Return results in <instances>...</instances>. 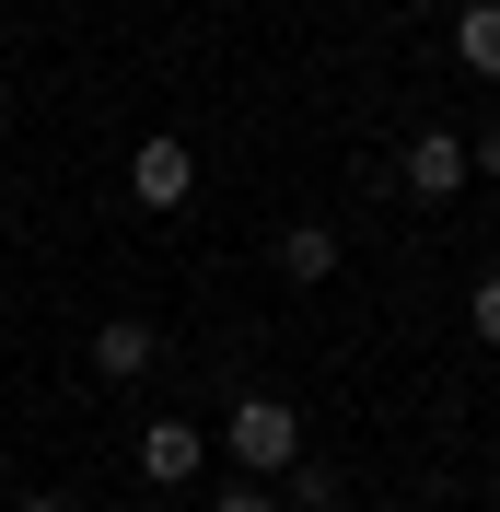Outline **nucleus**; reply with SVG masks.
Here are the masks:
<instances>
[{
	"instance_id": "12",
	"label": "nucleus",
	"mask_w": 500,
	"mask_h": 512,
	"mask_svg": "<svg viewBox=\"0 0 500 512\" xmlns=\"http://www.w3.org/2000/svg\"><path fill=\"white\" fill-rule=\"evenodd\" d=\"M466 163H489V175H500V128H489V140H477V152H466Z\"/></svg>"
},
{
	"instance_id": "1",
	"label": "nucleus",
	"mask_w": 500,
	"mask_h": 512,
	"mask_svg": "<svg viewBox=\"0 0 500 512\" xmlns=\"http://www.w3.org/2000/svg\"><path fill=\"white\" fill-rule=\"evenodd\" d=\"M233 454H245V478H280L291 454H303V408H280V396H233Z\"/></svg>"
},
{
	"instance_id": "8",
	"label": "nucleus",
	"mask_w": 500,
	"mask_h": 512,
	"mask_svg": "<svg viewBox=\"0 0 500 512\" xmlns=\"http://www.w3.org/2000/svg\"><path fill=\"white\" fill-rule=\"evenodd\" d=\"M280 512H338V478H326V466H291V501Z\"/></svg>"
},
{
	"instance_id": "10",
	"label": "nucleus",
	"mask_w": 500,
	"mask_h": 512,
	"mask_svg": "<svg viewBox=\"0 0 500 512\" xmlns=\"http://www.w3.org/2000/svg\"><path fill=\"white\" fill-rule=\"evenodd\" d=\"M210 512H280V489H268V478H245V489H221Z\"/></svg>"
},
{
	"instance_id": "5",
	"label": "nucleus",
	"mask_w": 500,
	"mask_h": 512,
	"mask_svg": "<svg viewBox=\"0 0 500 512\" xmlns=\"http://www.w3.org/2000/svg\"><path fill=\"white\" fill-rule=\"evenodd\" d=\"M94 373L105 384H140V373H152V326H140V315H105L94 326Z\"/></svg>"
},
{
	"instance_id": "9",
	"label": "nucleus",
	"mask_w": 500,
	"mask_h": 512,
	"mask_svg": "<svg viewBox=\"0 0 500 512\" xmlns=\"http://www.w3.org/2000/svg\"><path fill=\"white\" fill-rule=\"evenodd\" d=\"M466 326H477V338L500 350V280H477V291H466Z\"/></svg>"
},
{
	"instance_id": "3",
	"label": "nucleus",
	"mask_w": 500,
	"mask_h": 512,
	"mask_svg": "<svg viewBox=\"0 0 500 512\" xmlns=\"http://www.w3.org/2000/svg\"><path fill=\"white\" fill-rule=\"evenodd\" d=\"M198 466H210V443H198V419H152V431H140V478H152V489H187Z\"/></svg>"
},
{
	"instance_id": "13",
	"label": "nucleus",
	"mask_w": 500,
	"mask_h": 512,
	"mask_svg": "<svg viewBox=\"0 0 500 512\" xmlns=\"http://www.w3.org/2000/svg\"><path fill=\"white\" fill-rule=\"evenodd\" d=\"M0 105H12V82H0Z\"/></svg>"
},
{
	"instance_id": "2",
	"label": "nucleus",
	"mask_w": 500,
	"mask_h": 512,
	"mask_svg": "<svg viewBox=\"0 0 500 512\" xmlns=\"http://www.w3.org/2000/svg\"><path fill=\"white\" fill-rule=\"evenodd\" d=\"M128 187H140V210H187V187H198V152H187V140H140Z\"/></svg>"
},
{
	"instance_id": "11",
	"label": "nucleus",
	"mask_w": 500,
	"mask_h": 512,
	"mask_svg": "<svg viewBox=\"0 0 500 512\" xmlns=\"http://www.w3.org/2000/svg\"><path fill=\"white\" fill-rule=\"evenodd\" d=\"M12 512H70V501H59V489H35V501H12Z\"/></svg>"
},
{
	"instance_id": "7",
	"label": "nucleus",
	"mask_w": 500,
	"mask_h": 512,
	"mask_svg": "<svg viewBox=\"0 0 500 512\" xmlns=\"http://www.w3.org/2000/svg\"><path fill=\"white\" fill-rule=\"evenodd\" d=\"M454 59L500 82V0H466V12H454Z\"/></svg>"
},
{
	"instance_id": "6",
	"label": "nucleus",
	"mask_w": 500,
	"mask_h": 512,
	"mask_svg": "<svg viewBox=\"0 0 500 512\" xmlns=\"http://www.w3.org/2000/svg\"><path fill=\"white\" fill-rule=\"evenodd\" d=\"M338 268V233L326 222H280V280H326Z\"/></svg>"
},
{
	"instance_id": "4",
	"label": "nucleus",
	"mask_w": 500,
	"mask_h": 512,
	"mask_svg": "<svg viewBox=\"0 0 500 512\" xmlns=\"http://www.w3.org/2000/svg\"><path fill=\"white\" fill-rule=\"evenodd\" d=\"M396 175H407V198H454V187H466V140H454V128H419Z\"/></svg>"
}]
</instances>
